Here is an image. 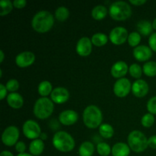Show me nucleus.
I'll use <instances>...</instances> for the list:
<instances>
[{"instance_id":"f257e3e1","label":"nucleus","mask_w":156,"mask_h":156,"mask_svg":"<svg viewBox=\"0 0 156 156\" xmlns=\"http://www.w3.org/2000/svg\"><path fill=\"white\" fill-rule=\"evenodd\" d=\"M54 18L53 15L47 11H41L34 16L32 27L38 33H46L53 27Z\"/></svg>"},{"instance_id":"f03ea898","label":"nucleus","mask_w":156,"mask_h":156,"mask_svg":"<svg viewBox=\"0 0 156 156\" xmlns=\"http://www.w3.org/2000/svg\"><path fill=\"white\" fill-rule=\"evenodd\" d=\"M53 145L59 152H69L74 149L76 143L69 133L65 131H59L53 136Z\"/></svg>"},{"instance_id":"7ed1b4c3","label":"nucleus","mask_w":156,"mask_h":156,"mask_svg":"<svg viewBox=\"0 0 156 156\" xmlns=\"http://www.w3.org/2000/svg\"><path fill=\"white\" fill-rule=\"evenodd\" d=\"M103 117L102 112L97 106L90 105L83 112V122L89 129H95L101 123Z\"/></svg>"},{"instance_id":"20e7f679","label":"nucleus","mask_w":156,"mask_h":156,"mask_svg":"<svg viewBox=\"0 0 156 156\" xmlns=\"http://www.w3.org/2000/svg\"><path fill=\"white\" fill-rule=\"evenodd\" d=\"M109 13L111 18L116 21H125L132 15L130 6L126 2L118 1L110 6Z\"/></svg>"},{"instance_id":"39448f33","label":"nucleus","mask_w":156,"mask_h":156,"mask_svg":"<svg viewBox=\"0 0 156 156\" xmlns=\"http://www.w3.org/2000/svg\"><path fill=\"white\" fill-rule=\"evenodd\" d=\"M127 141L130 149L136 153L144 152L149 146L148 139L144 133L139 130L132 131L128 136Z\"/></svg>"},{"instance_id":"423d86ee","label":"nucleus","mask_w":156,"mask_h":156,"mask_svg":"<svg viewBox=\"0 0 156 156\" xmlns=\"http://www.w3.org/2000/svg\"><path fill=\"white\" fill-rule=\"evenodd\" d=\"M54 105L48 98H41L35 102L34 114L35 117L41 120L48 118L53 114Z\"/></svg>"},{"instance_id":"0eeeda50","label":"nucleus","mask_w":156,"mask_h":156,"mask_svg":"<svg viewBox=\"0 0 156 156\" xmlns=\"http://www.w3.org/2000/svg\"><path fill=\"white\" fill-rule=\"evenodd\" d=\"M19 138V129L15 126H10L6 128L2 136V141L6 146L16 145Z\"/></svg>"},{"instance_id":"6e6552de","label":"nucleus","mask_w":156,"mask_h":156,"mask_svg":"<svg viewBox=\"0 0 156 156\" xmlns=\"http://www.w3.org/2000/svg\"><path fill=\"white\" fill-rule=\"evenodd\" d=\"M23 133L27 139L37 140L41 135V127L36 121L28 120L23 125Z\"/></svg>"},{"instance_id":"1a4fd4ad","label":"nucleus","mask_w":156,"mask_h":156,"mask_svg":"<svg viewBox=\"0 0 156 156\" xmlns=\"http://www.w3.org/2000/svg\"><path fill=\"white\" fill-rule=\"evenodd\" d=\"M128 32L123 27H116L110 33V40L115 45H121L128 40Z\"/></svg>"},{"instance_id":"9d476101","label":"nucleus","mask_w":156,"mask_h":156,"mask_svg":"<svg viewBox=\"0 0 156 156\" xmlns=\"http://www.w3.org/2000/svg\"><path fill=\"white\" fill-rule=\"evenodd\" d=\"M131 89H132V85L130 82L125 78L118 79L114 84V92L119 98L126 97Z\"/></svg>"},{"instance_id":"9b49d317","label":"nucleus","mask_w":156,"mask_h":156,"mask_svg":"<svg viewBox=\"0 0 156 156\" xmlns=\"http://www.w3.org/2000/svg\"><path fill=\"white\" fill-rule=\"evenodd\" d=\"M92 51V42L87 37H82L77 43L76 52L81 56H88Z\"/></svg>"},{"instance_id":"f8f14e48","label":"nucleus","mask_w":156,"mask_h":156,"mask_svg":"<svg viewBox=\"0 0 156 156\" xmlns=\"http://www.w3.org/2000/svg\"><path fill=\"white\" fill-rule=\"evenodd\" d=\"M35 60V56L33 53L28 51L22 52L19 53L15 58L16 65L20 68H26L34 63Z\"/></svg>"},{"instance_id":"ddd939ff","label":"nucleus","mask_w":156,"mask_h":156,"mask_svg":"<svg viewBox=\"0 0 156 156\" xmlns=\"http://www.w3.org/2000/svg\"><path fill=\"white\" fill-rule=\"evenodd\" d=\"M51 99L56 104H63L66 102L69 98V91L62 87H58L54 88L51 93Z\"/></svg>"},{"instance_id":"4468645a","label":"nucleus","mask_w":156,"mask_h":156,"mask_svg":"<svg viewBox=\"0 0 156 156\" xmlns=\"http://www.w3.org/2000/svg\"><path fill=\"white\" fill-rule=\"evenodd\" d=\"M149 85L146 81L138 79L132 85L133 94L137 98H143L149 92Z\"/></svg>"},{"instance_id":"2eb2a0df","label":"nucleus","mask_w":156,"mask_h":156,"mask_svg":"<svg viewBox=\"0 0 156 156\" xmlns=\"http://www.w3.org/2000/svg\"><path fill=\"white\" fill-rule=\"evenodd\" d=\"M133 56L138 61L144 62L152 57V52L150 47L145 45H140L133 50Z\"/></svg>"},{"instance_id":"dca6fc26","label":"nucleus","mask_w":156,"mask_h":156,"mask_svg":"<svg viewBox=\"0 0 156 156\" xmlns=\"http://www.w3.org/2000/svg\"><path fill=\"white\" fill-rule=\"evenodd\" d=\"M79 116L76 111L73 110H66L59 114V120L62 124L66 126H70L77 122Z\"/></svg>"},{"instance_id":"f3484780","label":"nucleus","mask_w":156,"mask_h":156,"mask_svg":"<svg viewBox=\"0 0 156 156\" xmlns=\"http://www.w3.org/2000/svg\"><path fill=\"white\" fill-rule=\"evenodd\" d=\"M127 64L123 61H118L113 65L111 68V75L117 79H122L127 73Z\"/></svg>"},{"instance_id":"a211bd4d","label":"nucleus","mask_w":156,"mask_h":156,"mask_svg":"<svg viewBox=\"0 0 156 156\" xmlns=\"http://www.w3.org/2000/svg\"><path fill=\"white\" fill-rule=\"evenodd\" d=\"M7 102L11 108H14V109H18L23 106L24 99L21 94L16 92H13L8 95Z\"/></svg>"},{"instance_id":"6ab92c4d","label":"nucleus","mask_w":156,"mask_h":156,"mask_svg":"<svg viewBox=\"0 0 156 156\" xmlns=\"http://www.w3.org/2000/svg\"><path fill=\"white\" fill-rule=\"evenodd\" d=\"M111 153L113 156H129L130 154V148L126 143H116L113 146Z\"/></svg>"},{"instance_id":"aec40b11","label":"nucleus","mask_w":156,"mask_h":156,"mask_svg":"<svg viewBox=\"0 0 156 156\" xmlns=\"http://www.w3.org/2000/svg\"><path fill=\"white\" fill-rule=\"evenodd\" d=\"M44 149V143L42 140L37 139L33 140L29 146V151L34 156H38L43 153Z\"/></svg>"},{"instance_id":"412c9836","label":"nucleus","mask_w":156,"mask_h":156,"mask_svg":"<svg viewBox=\"0 0 156 156\" xmlns=\"http://www.w3.org/2000/svg\"><path fill=\"white\" fill-rule=\"evenodd\" d=\"M137 30L143 36H149L152 32V24L149 21H140L137 24Z\"/></svg>"},{"instance_id":"4be33fe9","label":"nucleus","mask_w":156,"mask_h":156,"mask_svg":"<svg viewBox=\"0 0 156 156\" xmlns=\"http://www.w3.org/2000/svg\"><path fill=\"white\" fill-rule=\"evenodd\" d=\"M94 152V146L91 142H84L79 149V154L80 156H92Z\"/></svg>"},{"instance_id":"5701e85b","label":"nucleus","mask_w":156,"mask_h":156,"mask_svg":"<svg viewBox=\"0 0 156 156\" xmlns=\"http://www.w3.org/2000/svg\"><path fill=\"white\" fill-rule=\"evenodd\" d=\"M107 14H108V10H107L106 7L101 5H99L93 9L92 12H91V16L93 17L94 19L100 21L106 17Z\"/></svg>"},{"instance_id":"b1692460","label":"nucleus","mask_w":156,"mask_h":156,"mask_svg":"<svg viewBox=\"0 0 156 156\" xmlns=\"http://www.w3.org/2000/svg\"><path fill=\"white\" fill-rule=\"evenodd\" d=\"M108 38L106 34L102 33H97L91 37V42L97 47H102L108 43Z\"/></svg>"},{"instance_id":"393cba45","label":"nucleus","mask_w":156,"mask_h":156,"mask_svg":"<svg viewBox=\"0 0 156 156\" xmlns=\"http://www.w3.org/2000/svg\"><path fill=\"white\" fill-rule=\"evenodd\" d=\"M99 133L102 137L105 139H109L114 136V130L112 126L108 123H104L101 125L99 127Z\"/></svg>"},{"instance_id":"a878e982","label":"nucleus","mask_w":156,"mask_h":156,"mask_svg":"<svg viewBox=\"0 0 156 156\" xmlns=\"http://www.w3.org/2000/svg\"><path fill=\"white\" fill-rule=\"evenodd\" d=\"M53 89H52V85L48 81H44L41 82L38 86V92L42 97H46L51 94Z\"/></svg>"},{"instance_id":"bb28decb","label":"nucleus","mask_w":156,"mask_h":156,"mask_svg":"<svg viewBox=\"0 0 156 156\" xmlns=\"http://www.w3.org/2000/svg\"><path fill=\"white\" fill-rule=\"evenodd\" d=\"M143 73L145 75L149 77H153L156 76V62L149 61L143 66Z\"/></svg>"},{"instance_id":"cd10ccee","label":"nucleus","mask_w":156,"mask_h":156,"mask_svg":"<svg viewBox=\"0 0 156 156\" xmlns=\"http://www.w3.org/2000/svg\"><path fill=\"white\" fill-rule=\"evenodd\" d=\"M0 6H1L0 15L4 16V15H8L12 12L14 5L10 0H1L0 1Z\"/></svg>"},{"instance_id":"c85d7f7f","label":"nucleus","mask_w":156,"mask_h":156,"mask_svg":"<svg viewBox=\"0 0 156 156\" xmlns=\"http://www.w3.org/2000/svg\"><path fill=\"white\" fill-rule=\"evenodd\" d=\"M69 12L68 9L64 7V6L58 8L55 12L56 18L59 21H66L69 18Z\"/></svg>"},{"instance_id":"c756f323","label":"nucleus","mask_w":156,"mask_h":156,"mask_svg":"<svg viewBox=\"0 0 156 156\" xmlns=\"http://www.w3.org/2000/svg\"><path fill=\"white\" fill-rule=\"evenodd\" d=\"M112 149L109 145L106 143H100L97 146L98 153L101 156H108L111 152Z\"/></svg>"},{"instance_id":"7c9ffc66","label":"nucleus","mask_w":156,"mask_h":156,"mask_svg":"<svg viewBox=\"0 0 156 156\" xmlns=\"http://www.w3.org/2000/svg\"><path fill=\"white\" fill-rule=\"evenodd\" d=\"M154 122H155V117H154L153 114H146L142 117L141 120V123L144 127L149 128L154 124Z\"/></svg>"},{"instance_id":"2f4dec72","label":"nucleus","mask_w":156,"mask_h":156,"mask_svg":"<svg viewBox=\"0 0 156 156\" xmlns=\"http://www.w3.org/2000/svg\"><path fill=\"white\" fill-rule=\"evenodd\" d=\"M141 41V37L138 32H132L128 37V43L131 47H136Z\"/></svg>"},{"instance_id":"473e14b6","label":"nucleus","mask_w":156,"mask_h":156,"mask_svg":"<svg viewBox=\"0 0 156 156\" xmlns=\"http://www.w3.org/2000/svg\"><path fill=\"white\" fill-rule=\"evenodd\" d=\"M129 74L132 77L136 79H140L142 76V69L140 65L136 63L132 64L129 68Z\"/></svg>"},{"instance_id":"72a5a7b5","label":"nucleus","mask_w":156,"mask_h":156,"mask_svg":"<svg viewBox=\"0 0 156 156\" xmlns=\"http://www.w3.org/2000/svg\"><path fill=\"white\" fill-rule=\"evenodd\" d=\"M5 87L8 91H12V93H13L14 91H16L19 88V82L16 79H10L6 83Z\"/></svg>"},{"instance_id":"f704fd0d","label":"nucleus","mask_w":156,"mask_h":156,"mask_svg":"<svg viewBox=\"0 0 156 156\" xmlns=\"http://www.w3.org/2000/svg\"><path fill=\"white\" fill-rule=\"evenodd\" d=\"M147 110L152 114H156V96L149 99L147 103Z\"/></svg>"},{"instance_id":"c9c22d12","label":"nucleus","mask_w":156,"mask_h":156,"mask_svg":"<svg viewBox=\"0 0 156 156\" xmlns=\"http://www.w3.org/2000/svg\"><path fill=\"white\" fill-rule=\"evenodd\" d=\"M149 44L151 50L156 52V32L151 34V36L149 37Z\"/></svg>"},{"instance_id":"e433bc0d","label":"nucleus","mask_w":156,"mask_h":156,"mask_svg":"<svg viewBox=\"0 0 156 156\" xmlns=\"http://www.w3.org/2000/svg\"><path fill=\"white\" fill-rule=\"evenodd\" d=\"M15 149L18 152H19V154L24 153V151L26 149V145L25 143H23L22 141L18 142L15 145Z\"/></svg>"},{"instance_id":"4c0bfd02","label":"nucleus","mask_w":156,"mask_h":156,"mask_svg":"<svg viewBox=\"0 0 156 156\" xmlns=\"http://www.w3.org/2000/svg\"><path fill=\"white\" fill-rule=\"evenodd\" d=\"M27 2L25 0H15L13 2V5L16 9H23L26 6Z\"/></svg>"},{"instance_id":"58836bf2","label":"nucleus","mask_w":156,"mask_h":156,"mask_svg":"<svg viewBox=\"0 0 156 156\" xmlns=\"http://www.w3.org/2000/svg\"><path fill=\"white\" fill-rule=\"evenodd\" d=\"M148 145L152 149H156V135L152 136L148 140Z\"/></svg>"},{"instance_id":"ea45409f","label":"nucleus","mask_w":156,"mask_h":156,"mask_svg":"<svg viewBox=\"0 0 156 156\" xmlns=\"http://www.w3.org/2000/svg\"><path fill=\"white\" fill-rule=\"evenodd\" d=\"M7 94V88L2 84H0V100H3Z\"/></svg>"},{"instance_id":"a19ab883","label":"nucleus","mask_w":156,"mask_h":156,"mask_svg":"<svg viewBox=\"0 0 156 156\" xmlns=\"http://www.w3.org/2000/svg\"><path fill=\"white\" fill-rule=\"evenodd\" d=\"M129 2L136 6H140L146 2V0H129Z\"/></svg>"},{"instance_id":"79ce46f5","label":"nucleus","mask_w":156,"mask_h":156,"mask_svg":"<svg viewBox=\"0 0 156 156\" xmlns=\"http://www.w3.org/2000/svg\"><path fill=\"white\" fill-rule=\"evenodd\" d=\"M0 156H14L12 152H10L9 151H2L0 154Z\"/></svg>"},{"instance_id":"37998d69","label":"nucleus","mask_w":156,"mask_h":156,"mask_svg":"<svg viewBox=\"0 0 156 156\" xmlns=\"http://www.w3.org/2000/svg\"><path fill=\"white\" fill-rule=\"evenodd\" d=\"M0 56H1V59H0V62H2L4 60V53H3L2 50H0Z\"/></svg>"},{"instance_id":"c03bdc74","label":"nucleus","mask_w":156,"mask_h":156,"mask_svg":"<svg viewBox=\"0 0 156 156\" xmlns=\"http://www.w3.org/2000/svg\"><path fill=\"white\" fill-rule=\"evenodd\" d=\"M17 156H34V155H32L31 154H28V153H25V152H24V153H21V154H18V155Z\"/></svg>"},{"instance_id":"a18cd8bd","label":"nucleus","mask_w":156,"mask_h":156,"mask_svg":"<svg viewBox=\"0 0 156 156\" xmlns=\"http://www.w3.org/2000/svg\"><path fill=\"white\" fill-rule=\"evenodd\" d=\"M152 27H153L154 29H155L156 30V18L154 20L153 22H152Z\"/></svg>"},{"instance_id":"49530a36","label":"nucleus","mask_w":156,"mask_h":156,"mask_svg":"<svg viewBox=\"0 0 156 156\" xmlns=\"http://www.w3.org/2000/svg\"><path fill=\"white\" fill-rule=\"evenodd\" d=\"M41 138L43 139V140H45V139L47 138V136H46V133H41Z\"/></svg>"},{"instance_id":"de8ad7c7","label":"nucleus","mask_w":156,"mask_h":156,"mask_svg":"<svg viewBox=\"0 0 156 156\" xmlns=\"http://www.w3.org/2000/svg\"><path fill=\"white\" fill-rule=\"evenodd\" d=\"M2 69H0V77H2Z\"/></svg>"}]
</instances>
